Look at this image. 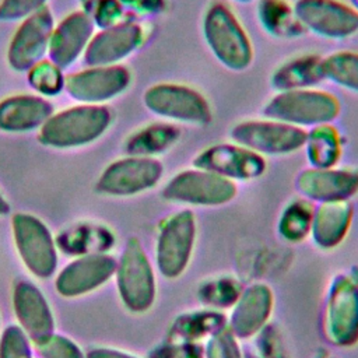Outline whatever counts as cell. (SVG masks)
I'll list each match as a JSON object with an SVG mask.
<instances>
[{
	"mask_svg": "<svg viewBox=\"0 0 358 358\" xmlns=\"http://www.w3.org/2000/svg\"><path fill=\"white\" fill-rule=\"evenodd\" d=\"M235 194L234 180L200 168L176 173L162 190L166 200L193 206H220L231 201Z\"/></svg>",
	"mask_w": 358,
	"mask_h": 358,
	"instance_id": "52a82bcc",
	"label": "cell"
},
{
	"mask_svg": "<svg viewBox=\"0 0 358 358\" xmlns=\"http://www.w3.org/2000/svg\"><path fill=\"white\" fill-rule=\"evenodd\" d=\"M144 106L169 123L204 126L213 119L208 99L197 88L179 83H158L143 94Z\"/></svg>",
	"mask_w": 358,
	"mask_h": 358,
	"instance_id": "277c9868",
	"label": "cell"
},
{
	"mask_svg": "<svg viewBox=\"0 0 358 358\" xmlns=\"http://www.w3.org/2000/svg\"><path fill=\"white\" fill-rule=\"evenodd\" d=\"M208 358H241L235 343L228 334H217V338L210 344Z\"/></svg>",
	"mask_w": 358,
	"mask_h": 358,
	"instance_id": "d590c367",
	"label": "cell"
},
{
	"mask_svg": "<svg viewBox=\"0 0 358 358\" xmlns=\"http://www.w3.org/2000/svg\"><path fill=\"white\" fill-rule=\"evenodd\" d=\"M131 83V73L123 64L90 66L64 77V90L81 103L103 105L123 94Z\"/></svg>",
	"mask_w": 358,
	"mask_h": 358,
	"instance_id": "9c48e42d",
	"label": "cell"
},
{
	"mask_svg": "<svg viewBox=\"0 0 358 358\" xmlns=\"http://www.w3.org/2000/svg\"><path fill=\"white\" fill-rule=\"evenodd\" d=\"M55 22L45 6L25 17L14 32L7 50V62L15 71H28L48 53Z\"/></svg>",
	"mask_w": 358,
	"mask_h": 358,
	"instance_id": "30bf717a",
	"label": "cell"
},
{
	"mask_svg": "<svg viewBox=\"0 0 358 358\" xmlns=\"http://www.w3.org/2000/svg\"><path fill=\"white\" fill-rule=\"evenodd\" d=\"M308 131L275 119H248L232 126L229 137L260 155L292 154L305 147Z\"/></svg>",
	"mask_w": 358,
	"mask_h": 358,
	"instance_id": "5b68a950",
	"label": "cell"
},
{
	"mask_svg": "<svg viewBox=\"0 0 358 358\" xmlns=\"http://www.w3.org/2000/svg\"><path fill=\"white\" fill-rule=\"evenodd\" d=\"M324 80L358 94V52L337 50L322 60Z\"/></svg>",
	"mask_w": 358,
	"mask_h": 358,
	"instance_id": "83f0119b",
	"label": "cell"
},
{
	"mask_svg": "<svg viewBox=\"0 0 358 358\" xmlns=\"http://www.w3.org/2000/svg\"><path fill=\"white\" fill-rule=\"evenodd\" d=\"M94 35V22L84 11H74L64 17L49 39L48 56L60 69L71 66L81 55Z\"/></svg>",
	"mask_w": 358,
	"mask_h": 358,
	"instance_id": "9a60e30c",
	"label": "cell"
},
{
	"mask_svg": "<svg viewBox=\"0 0 358 358\" xmlns=\"http://www.w3.org/2000/svg\"><path fill=\"white\" fill-rule=\"evenodd\" d=\"M355 8H357V11H358V0H352V3H351Z\"/></svg>",
	"mask_w": 358,
	"mask_h": 358,
	"instance_id": "ab89813d",
	"label": "cell"
},
{
	"mask_svg": "<svg viewBox=\"0 0 358 358\" xmlns=\"http://www.w3.org/2000/svg\"><path fill=\"white\" fill-rule=\"evenodd\" d=\"M0 358H31V350L24 331L20 327H8L0 344Z\"/></svg>",
	"mask_w": 358,
	"mask_h": 358,
	"instance_id": "4dcf8cb0",
	"label": "cell"
},
{
	"mask_svg": "<svg viewBox=\"0 0 358 358\" xmlns=\"http://www.w3.org/2000/svg\"><path fill=\"white\" fill-rule=\"evenodd\" d=\"M122 299L136 312L145 310L154 299V277L148 260L136 241H130L117 267Z\"/></svg>",
	"mask_w": 358,
	"mask_h": 358,
	"instance_id": "5bb4252c",
	"label": "cell"
},
{
	"mask_svg": "<svg viewBox=\"0 0 358 358\" xmlns=\"http://www.w3.org/2000/svg\"><path fill=\"white\" fill-rule=\"evenodd\" d=\"M162 173L164 166L157 158L129 155L108 165L95 189L108 196H133L154 187Z\"/></svg>",
	"mask_w": 358,
	"mask_h": 358,
	"instance_id": "ba28073f",
	"label": "cell"
},
{
	"mask_svg": "<svg viewBox=\"0 0 358 358\" xmlns=\"http://www.w3.org/2000/svg\"><path fill=\"white\" fill-rule=\"evenodd\" d=\"M8 213V204H7V201H6V199L1 196V193H0V215H3V214H7Z\"/></svg>",
	"mask_w": 358,
	"mask_h": 358,
	"instance_id": "f35d334b",
	"label": "cell"
},
{
	"mask_svg": "<svg viewBox=\"0 0 358 358\" xmlns=\"http://www.w3.org/2000/svg\"><path fill=\"white\" fill-rule=\"evenodd\" d=\"M53 115V105L41 95H13L0 101V131L24 133L41 126Z\"/></svg>",
	"mask_w": 358,
	"mask_h": 358,
	"instance_id": "d6986e66",
	"label": "cell"
},
{
	"mask_svg": "<svg viewBox=\"0 0 358 358\" xmlns=\"http://www.w3.org/2000/svg\"><path fill=\"white\" fill-rule=\"evenodd\" d=\"M180 136L176 124L169 122H154L134 131L124 143L129 155L155 157L173 147Z\"/></svg>",
	"mask_w": 358,
	"mask_h": 358,
	"instance_id": "7402d4cb",
	"label": "cell"
},
{
	"mask_svg": "<svg viewBox=\"0 0 358 358\" xmlns=\"http://www.w3.org/2000/svg\"><path fill=\"white\" fill-rule=\"evenodd\" d=\"M196 168L210 171L229 180H250L266 171L263 155L236 143H220L204 148L193 159Z\"/></svg>",
	"mask_w": 358,
	"mask_h": 358,
	"instance_id": "8fae6325",
	"label": "cell"
},
{
	"mask_svg": "<svg viewBox=\"0 0 358 358\" xmlns=\"http://www.w3.org/2000/svg\"><path fill=\"white\" fill-rule=\"evenodd\" d=\"M322 60L323 57L315 53L295 56L273 71L270 84L277 92L316 87L324 80Z\"/></svg>",
	"mask_w": 358,
	"mask_h": 358,
	"instance_id": "44dd1931",
	"label": "cell"
},
{
	"mask_svg": "<svg viewBox=\"0 0 358 358\" xmlns=\"http://www.w3.org/2000/svg\"><path fill=\"white\" fill-rule=\"evenodd\" d=\"M270 310V294L264 287L250 288L239 301V306L234 315V327L238 334H249L255 331L267 317Z\"/></svg>",
	"mask_w": 358,
	"mask_h": 358,
	"instance_id": "4316f807",
	"label": "cell"
},
{
	"mask_svg": "<svg viewBox=\"0 0 358 358\" xmlns=\"http://www.w3.org/2000/svg\"><path fill=\"white\" fill-rule=\"evenodd\" d=\"M257 18L260 25L275 38H295L305 31L295 15L294 6L287 0H259Z\"/></svg>",
	"mask_w": 358,
	"mask_h": 358,
	"instance_id": "cb8c5ba5",
	"label": "cell"
},
{
	"mask_svg": "<svg viewBox=\"0 0 358 358\" xmlns=\"http://www.w3.org/2000/svg\"><path fill=\"white\" fill-rule=\"evenodd\" d=\"M295 15L305 31L326 39H347L358 34V11L344 0H296Z\"/></svg>",
	"mask_w": 358,
	"mask_h": 358,
	"instance_id": "8992f818",
	"label": "cell"
},
{
	"mask_svg": "<svg viewBox=\"0 0 358 358\" xmlns=\"http://www.w3.org/2000/svg\"><path fill=\"white\" fill-rule=\"evenodd\" d=\"M110 123L108 106L81 103L53 113L41 126L38 140L52 148L83 147L103 136Z\"/></svg>",
	"mask_w": 358,
	"mask_h": 358,
	"instance_id": "7a4b0ae2",
	"label": "cell"
},
{
	"mask_svg": "<svg viewBox=\"0 0 358 358\" xmlns=\"http://www.w3.org/2000/svg\"><path fill=\"white\" fill-rule=\"evenodd\" d=\"M123 11V6L119 0H102L96 11V21L103 28L115 25L119 21Z\"/></svg>",
	"mask_w": 358,
	"mask_h": 358,
	"instance_id": "e575fe53",
	"label": "cell"
},
{
	"mask_svg": "<svg viewBox=\"0 0 358 358\" xmlns=\"http://www.w3.org/2000/svg\"><path fill=\"white\" fill-rule=\"evenodd\" d=\"M14 308L20 323L35 344L52 336L53 317L50 309L35 285L22 281L15 287Z\"/></svg>",
	"mask_w": 358,
	"mask_h": 358,
	"instance_id": "ffe728a7",
	"label": "cell"
},
{
	"mask_svg": "<svg viewBox=\"0 0 358 358\" xmlns=\"http://www.w3.org/2000/svg\"><path fill=\"white\" fill-rule=\"evenodd\" d=\"M305 147L313 168L334 166L343 152L341 136L331 123L312 127L308 131Z\"/></svg>",
	"mask_w": 358,
	"mask_h": 358,
	"instance_id": "d4e9b609",
	"label": "cell"
},
{
	"mask_svg": "<svg viewBox=\"0 0 358 358\" xmlns=\"http://www.w3.org/2000/svg\"><path fill=\"white\" fill-rule=\"evenodd\" d=\"M203 292L206 294V301L215 305H228L238 296V289L229 280L208 284Z\"/></svg>",
	"mask_w": 358,
	"mask_h": 358,
	"instance_id": "836d02e7",
	"label": "cell"
},
{
	"mask_svg": "<svg viewBox=\"0 0 358 358\" xmlns=\"http://www.w3.org/2000/svg\"><path fill=\"white\" fill-rule=\"evenodd\" d=\"M201 31L213 56L228 70L243 71L253 62V43L234 10L221 0L211 1Z\"/></svg>",
	"mask_w": 358,
	"mask_h": 358,
	"instance_id": "6da1fadb",
	"label": "cell"
},
{
	"mask_svg": "<svg viewBox=\"0 0 358 358\" xmlns=\"http://www.w3.org/2000/svg\"><path fill=\"white\" fill-rule=\"evenodd\" d=\"M194 236V218L190 211L172 215L164 225L158 241V264L165 275L175 277L189 260Z\"/></svg>",
	"mask_w": 358,
	"mask_h": 358,
	"instance_id": "2e32d148",
	"label": "cell"
},
{
	"mask_svg": "<svg viewBox=\"0 0 358 358\" xmlns=\"http://www.w3.org/2000/svg\"><path fill=\"white\" fill-rule=\"evenodd\" d=\"M28 83L41 96H53L64 90L62 69L50 60H41L28 70Z\"/></svg>",
	"mask_w": 358,
	"mask_h": 358,
	"instance_id": "f1b7e54d",
	"label": "cell"
},
{
	"mask_svg": "<svg viewBox=\"0 0 358 358\" xmlns=\"http://www.w3.org/2000/svg\"><path fill=\"white\" fill-rule=\"evenodd\" d=\"M331 333L340 341L354 340L358 326V292L347 284L333 295L330 309Z\"/></svg>",
	"mask_w": 358,
	"mask_h": 358,
	"instance_id": "484cf974",
	"label": "cell"
},
{
	"mask_svg": "<svg viewBox=\"0 0 358 358\" xmlns=\"http://www.w3.org/2000/svg\"><path fill=\"white\" fill-rule=\"evenodd\" d=\"M232 1H238V3H250L253 0H232Z\"/></svg>",
	"mask_w": 358,
	"mask_h": 358,
	"instance_id": "60d3db41",
	"label": "cell"
},
{
	"mask_svg": "<svg viewBox=\"0 0 358 358\" xmlns=\"http://www.w3.org/2000/svg\"><path fill=\"white\" fill-rule=\"evenodd\" d=\"M88 358H134L126 354H122L119 351H113V350H106V348H101V350H94L88 354Z\"/></svg>",
	"mask_w": 358,
	"mask_h": 358,
	"instance_id": "74e56055",
	"label": "cell"
},
{
	"mask_svg": "<svg viewBox=\"0 0 358 358\" xmlns=\"http://www.w3.org/2000/svg\"><path fill=\"white\" fill-rule=\"evenodd\" d=\"M144 41V28L134 21H120L94 34L84 52L88 66L120 64Z\"/></svg>",
	"mask_w": 358,
	"mask_h": 358,
	"instance_id": "4fadbf2b",
	"label": "cell"
},
{
	"mask_svg": "<svg viewBox=\"0 0 358 358\" xmlns=\"http://www.w3.org/2000/svg\"><path fill=\"white\" fill-rule=\"evenodd\" d=\"M115 270L116 262L109 256H84L63 268L57 277L56 287L64 296L81 295L103 284Z\"/></svg>",
	"mask_w": 358,
	"mask_h": 358,
	"instance_id": "ac0fdd59",
	"label": "cell"
},
{
	"mask_svg": "<svg viewBox=\"0 0 358 358\" xmlns=\"http://www.w3.org/2000/svg\"><path fill=\"white\" fill-rule=\"evenodd\" d=\"M351 218V206L347 200L322 201L313 213L312 227L317 242L331 246L343 238Z\"/></svg>",
	"mask_w": 358,
	"mask_h": 358,
	"instance_id": "603a6c76",
	"label": "cell"
},
{
	"mask_svg": "<svg viewBox=\"0 0 358 358\" xmlns=\"http://www.w3.org/2000/svg\"><path fill=\"white\" fill-rule=\"evenodd\" d=\"M341 112L338 98L317 87L275 92L264 105V117L306 130L334 122Z\"/></svg>",
	"mask_w": 358,
	"mask_h": 358,
	"instance_id": "3957f363",
	"label": "cell"
},
{
	"mask_svg": "<svg viewBox=\"0 0 358 358\" xmlns=\"http://www.w3.org/2000/svg\"><path fill=\"white\" fill-rule=\"evenodd\" d=\"M312 218H313V213L310 206L306 201L303 200L294 201L285 208L282 214L281 231L288 238H292V239L301 238L312 227Z\"/></svg>",
	"mask_w": 358,
	"mask_h": 358,
	"instance_id": "f546056e",
	"label": "cell"
},
{
	"mask_svg": "<svg viewBox=\"0 0 358 358\" xmlns=\"http://www.w3.org/2000/svg\"><path fill=\"white\" fill-rule=\"evenodd\" d=\"M123 8L131 10L133 13L151 15L161 13L165 8V0H119Z\"/></svg>",
	"mask_w": 358,
	"mask_h": 358,
	"instance_id": "8d00e7d4",
	"label": "cell"
},
{
	"mask_svg": "<svg viewBox=\"0 0 358 358\" xmlns=\"http://www.w3.org/2000/svg\"><path fill=\"white\" fill-rule=\"evenodd\" d=\"M36 348L43 358H83L76 344L62 336H49L36 343Z\"/></svg>",
	"mask_w": 358,
	"mask_h": 358,
	"instance_id": "1f68e13d",
	"label": "cell"
},
{
	"mask_svg": "<svg viewBox=\"0 0 358 358\" xmlns=\"http://www.w3.org/2000/svg\"><path fill=\"white\" fill-rule=\"evenodd\" d=\"M296 187L312 200H347L358 192V171L334 166L305 169L296 178Z\"/></svg>",
	"mask_w": 358,
	"mask_h": 358,
	"instance_id": "e0dca14e",
	"label": "cell"
},
{
	"mask_svg": "<svg viewBox=\"0 0 358 358\" xmlns=\"http://www.w3.org/2000/svg\"><path fill=\"white\" fill-rule=\"evenodd\" d=\"M48 0H1L0 1V20L15 21L24 20L32 13L46 6Z\"/></svg>",
	"mask_w": 358,
	"mask_h": 358,
	"instance_id": "d6a6232c",
	"label": "cell"
},
{
	"mask_svg": "<svg viewBox=\"0 0 358 358\" xmlns=\"http://www.w3.org/2000/svg\"><path fill=\"white\" fill-rule=\"evenodd\" d=\"M13 229L17 249L28 270L38 277L52 275L57 256L45 224L29 214H15Z\"/></svg>",
	"mask_w": 358,
	"mask_h": 358,
	"instance_id": "7c38bea8",
	"label": "cell"
}]
</instances>
